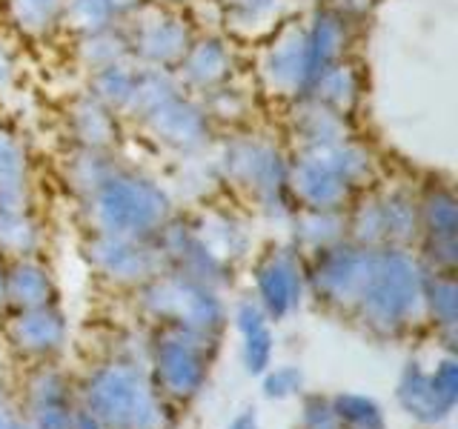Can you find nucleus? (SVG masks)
Returning <instances> with one entry per match:
<instances>
[{
  "label": "nucleus",
  "instance_id": "13",
  "mask_svg": "<svg viewBox=\"0 0 458 429\" xmlns=\"http://www.w3.org/2000/svg\"><path fill=\"white\" fill-rule=\"evenodd\" d=\"M235 69H238V57L233 43L224 35H195L192 46L186 49L181 57V63L172 69L181 83V89L186 95H207L212 89H221V86L235 80Z\"/></svg>",
  "mask_w": 458,
  "mask_h": 429
},
{
  "label": "nucleus",
  "instance_id": "18",
  "mask_svg": "<svg viewBox=\"0 0 458 429\" xmlns=\"http://www.w3.org/2000/svg\"><path fill=\"white\" fill-rule=\"evenodd\" d=\"M361 95H364V78L358 72L355 63H350L347 57L333 66H327L318 78H315L312 89L307 97L318 100L321 106L333 109L344 118H352V112L361 104Z\"/></svg>",
  "mask_w": 458,
  "mask_h": 429
},
{
  "label": "nucleus",
  "instance_id": "45",
  "mask_svg": "<svg viewBox=\"0 0 458 429\" xmlns=\"http://www.w3.org/2000/svg\"><path fill=\"white\" fill-rule=\"evenodd\" d=\"M226 429H258V418H255V409H247V412H241L238 418L229 424Z\"/></svg>",
  "mask_w": 458,
  "mask_h": 429
},
{
  "label": "nucleus",
  "instance_id": "31",
  "mask_svg": "<svg viewBox=\"0 0 458 429\" xmlns=\"http://www.w3.org/2000/svg\"><path fill=\"white\" fill-rule=\"evenodd\" d=\"M9 23L26 38L52 35L64 18V0H4Z\"/></svg>",
  "mask_w": 458,
  "mask_h": 429
},
{
  "label": "nucleus",
  "instance_id": "3",
  "mask_svg": "<svg viewBox=\"0 0 458 429\" xmlns=\"http://www.w3.org/2000/svg\"><path fill=\"white\" fill-rule=\"evenodd\" d=\"M86 412L106 429H164V407L157 404L143 372L129 364H109L86 383Z\"/></svg>",
  "mask_w": 458,
  "mask_h": 429
},
{
  "label": "nucleus",
  "instance_id": "22",
  "mask_svg": "<svg viewBox=\"0 0 458 429\" xmlns=\"http://www.w3.org/2000/svg\"><path fill=\"white\" fill-rule=\"evenodd\" d=\"M419 198L424 240H458V200L450 183L433 181Z\"/></svg>",
  "mask_w": 458,
  "mask_h": 429
},
{
  "label": "nucleus",
  "instance_id": "11",
  "mask_svg": "<svg viewBox=\"0 0 458 429\" xmlns=\"http://www.w3.org/2000/svg\"><path fill=\"white\" fill-rule=\"evenodd\" d=\"M86 257L104 278L114 283H149L161 275L164 255L149 240L121 238V235H100L95 232L86 243Z\"/></svg>",
  "mask_w": 458,
  "mask_h": 429
},
{
  "label": "nucleus",
  "instance_id": "46",
  "mask_svg": "<svg viewBox=\"0 0 458 429\" xmlns=\"http://www.w3.org/2000/svg\"><path fill=\"white\" fill-rule=\"evenodd\" d=\"M12 424H14L12 412H9V407L4 404V398H0V429H9Z\"/></svg>",
  "mask_w": 458,
  "mask_h": 429
},
{
  "label": "nucleus",
  "instance_id": "4",
  "mask_svg": "<svg viewBox=\"0 0 458 429\" xmlns=\"http://www.w3.org/2000/svg\"><path fill=\"white\" fill-rule=\"evenodd\" d=\"M215 157H218L221 181L247 192L264 209H284L290 204V189H286L290 157L276 140L261 135H235L221 143Z\"/></svg>",
  "mask_w": 458,
  "mask_h": 429
},
{
  "label": "nucleus",
  "instance_id": "28",
  "mask_svg": "<svg viewBox=\"0 0 458 429\" xmlns=\"http://www.w3.org/2000/svg\"><path fill=\"white\" fill-rule=\"evenodd\" d=\"M75 61L78 66L92 75V72H100L112 63H121V61H132V52H129V40L123 26H106L100 32L92 35H81L78 38V46H75Z\"/></svg>",
  "mask_w": 458,
  "mask_h": 429
},
{
  "label": "nucleus",
  "instance_id": "30",
  "mask_svg": "<svg viewBox=\"0 0 458 429\" xmlns=\"http://www.w3.org/2000/svg\"><path fill=\"white\" fill-rule=\"evenodd\" d=\"M135 78H138V63L135 61H121L112 63L100 72H92L89 75V95H95L100 104L109 106L114 114H121L129 106V97H132L135 89Z\"/></svg>",
  "mask_w": 458,
  "mask_h": 429
},
{
  "label": "nucleus",
  "instance_id": "44",
  "mask_svg": "<svg viewBox=\"0 0 458 429\" xmlns=\"http://www.w3.org/2000/svg\"><path fill=\"white\" fill-rule=\"evenodd\" d=\"M106 4L112 6L114 18H118V21H126L129 14H135L143 4H149V0H106Z\"/></svg>",
  "mask_w": 458,
  "mask_h": 429
},
{
  "label": "nucleus",
  "instance_id": "37",
  "mask_svg": "<svg viewBox=\"0 0 458 429\" xmlns=\"http://www.w3.org/2000/svg\"><path fill=\"white\" fill-rule=\"evenodd\" d=\"M333 409L341 424H350L355 429H384V412L367 395H338L333 400Z\"/></svg>",
  "mask_w": 458,
  "mask_h": 429
},
{
  "label": "nucleus",
  "instance_id": "12",
  "mask_svg": "<svg viewBox=\"0 0 458 429\" xmlns=\"http://www.w3.org/2000/svg\"><path fill=\"white\" fill-rule=\"evenodd\" d=\"M207 335L190 329L169 326L155 343V369L166 392L178 398H192L207 381Z\"/></svg>",
  "mask_w": 458,
  "mask_h": 429
},
{
  "label": "nucleus",
  "instance_id": "14",
  "mask_svg": "<svg viewBox=\"0 0 458 429\" xmlns=\"http://www.w3.org/2000/svg\"><path fill=\"white\" fill-rule=\"evenodd\" d=\"M255 290L258 304L267 312V318H284L301 300V264L293 249L269 252L255 266Z\"/></svg>",
  "mask_w": 458,
  "mask_h": 429
},
{
  "label": "nucleus",
  "instance_id": "39",
  "mask_svg": "<svg viewBox=\"0 0 458 429\" xmlns=\"http://www.w3.org/2000/svg\"><path fill=\"white\" fill-rule=\"evenodd\" d=\"M304 386V375L298 366H281L276 372H269L264 378V395L267 398H290Z\"/></svg>",
  "mask_w": 458,
  "mask_h": 429
},
{
  "label": "nucleus",
  "instance_id": "6",
  "mask_svg": "<svg viewBox=\"0 0 458 429\" xmlns=\"http://www.w3.org/2000/svg\"><path fill=\"white\" fill-rule=\"evenodd\" d=\"M315 78L318 72L312 63L304 18L290 14L267 35L264 49L258 55V80H261L264 92L293 104V100L310 95Z\"/></svg>",
  "mask_w": 458,
  "mask_h": 429
},
{
  "label": "nucleus",
  "instance_id": "1",
  "mask_svg": "<svg viewBox=\"0 0 458 429\" xmlns=\"http://www.w3.org/2000/svg\"><path fill=\"white\" fill-rule=\"evenodd\" d=\"M376 178V155L355 135L324 147L295 149L286 189L298 209H347L355 189Z\"/></svg>",
  "mask_w": 458,
  "mask_h": 429
},
{
  "label": "nucleus",
  "instance_id": "47",
  "mask_svg": "<svg viewBox=\"0 0 458 429\" xmlns=\"http://www.w3.org/2000/svg\"><path fill=\"white\" fill-rule=\"evenodd\" d=\"M155 4H164V6H183V4H192V0H155Z\"/></svg>",
  "mask_w": 458,
  "mask_h": 429
},
{
  "label": "nucleus",
  "instance_id": "26",
  "mask_svg": "<svg viewBox=\"0 0 458 429\" xmlns=\"http://www.w3.org/2000/svg\"><path fill=\"white\" fill-rule=\"evenodd\" d=\"M267 312L261 304H252V300H243L235 312V324L243 332V364H247L250 375H264L269 361H272V332L267 324Z\"/></svg>",
  "mask_w": 458,
  "mask_h": 429
},
{
  "label": "nucleus",
  "instance_id": "20",
  "mask_svg": "<svg viewBox=\"0 0 458 429\" xmlns=\"http://www.w3.org/2000/svg\"><path fill=\"white\" fill-rule=\"evenodd\" d=\"M14 341L18 347L35 355H47L61 349V343L66 338V321L64 315L49 307H38V309H21V318L12 326Z\"/></svg>",
  "mask_w": 458,
  "mask_h": 429
},
{
  "label": "nucleus",
  "instance_id": "19",
  "mask_svg": "<svg viewBox=\"0 0 458 429\" xmlns=\"http://www.w3.org/2000/svg\"><path fill=\"white\" fill-rule=\"evenodd\" d=\"M40 243V226L29 212V195L0 198V252L14 257H29Z\"/></svg>",
  "mask_w": 458,
  "mask_h": 429
},
{
  "label": "nucleus",
  "instance_id": "7",
  "mask_svg": "<svg viewBox=\"0 0 458 429\" xmlns=\"http://www.w3.org/2000/svg\"><path fill=\"white\" fill-rule=\"evenodd\" d=\"M143 304L169 326L190 329V332L207 338L224 326V304L215 290L181 275V272L152 278L143 290Z\"/></svg>",
  "mask_w": 458,
  "mask_h": 429
},
{
  "label": "nucleus",
  "instance_id": "49",
  "mask_svg": "<svg viewBox=\"0 0 458 429\" xmlns=\"http://www.w3.org/2000/svg\"><path fill=\"white\" fill-rule=\"evenodd\" d=\"M290 4H293V6H295V4H310V6H315L318 0H290Z\"/></svg>",
  "mask_w": 458,
  "mask_h": 429
},
{
  "label": "nucleus",
  "instance_id": "36",
  "mask_svg": "<svg viewBox=\"0 0 458 429\" xmlns=\"http://www.w3.org/2000/svg\"><path fill=\"white\" fill-rule=\"evenodd\" d=\"M421 300H427L429 312L433 318L453 329L455 318H458V290H455V281L450 278V272H433L429 278H424L421 286Z\"/></svg>",
  "mask_w": 458,
  "mask_h": 429
},
{
  "label": "nucleus",
  "instance_id": "35",
  "mask_svg": "<svg viewBox=\"0 0 458 429\" xmlns=\"http://www.w3.org/2000/svg\"><path fill=\"white\" fill-rule=\"evenodd\" d=\"M112 23H118V18H114L106 0H64L61 26L69 29L75 38L100 32V29H106Z\"/></svg>",
  "mask_w": 458,
  "mask_h": 429
},
{
  "label": "nucleus",
  "instance_id": "27",
  "mask_svg": "<svg viewBox=\"0 0 458 429\" xmlns=\"http://www.w3.org/2000/svg\"><path fill=\"white\" fill-rule=\"evenodd\" d=\"M293 226L301 247L321 252L347 240V209H295Z\"/></svg>",
  "mask_w": 458,
  "mask_h": 429
},
{
  "label": "nucleus",
  "instance_id": "50",
  "mask_svg": "<svg viewBox=\"0 0 458 429\" xmlns=\"http://www.w3.org/2000/svg\"><path fill=\"white\" fill-rule=\"evenodd\" d=\"M9 429H26V426H21V424H12Z\"/></svg>",
  "mask_w": 458,
  "mask_h": 429
},
{
  "label": "nucleus",
  "instance_id": "33",
  "mask_svg": "<svg viewBox=\"0 0 458 429\" xmlns=\"http://www.w3.org/2000/svg\"><path fill=\"white\" fill-rule=\"evenodd\" d=\"M347 238L350 243H358V247H367V249L386 247L378 195H364L355 204V209L347 212Z\"/></svg>",
  "mask_w": 458,
  "mask_h": 429
},
{
  "label": "nucleus",
  "instance_id": "25",
  "mask_svg": "<svg viewBox=\"0 0 458 429\" xmlns=\"http://www.w3.org/2000/svg\"><path fill=\"white\" fill-rule=\"evenodd\" d=\"M114 169H118V155L114 152L72 147L64 157V181L78 198H89Z\"/></svg>",
  "mask_w": 458,
  "mask_h": 429
},
{
  "label": "nucleus",
  "instance_id": "9",
  "mask_svg": "<svg viewBox=\"0 0 458 429\" xmlns=\"http://www.w3.org/2000/svg\"><path fill=\"white\" fill-rule=\"evenodd\" d=\"M138 126L147 132L152 143L178 157L207 149L215 138V126L207 118L200 100L186 92H178L166 104L152 109L147 118L138 121Z\"/></svg>",
  "mask_w": 458,
  "mask_h": 429
},
{
  "label": "nucleus",
  "instance_id": "10",
  "mask_svg": "<svg viewBox=\"0 0 458 429\" xmlns=\"http://www.w3.org/2000/svg\"><path fill=\"white\" fill-rule=\"evenodd\" d=\"M376 252L358 247V243L341 240L335 247H327L315 257L312 266V286L321 298L338 307H358L361 300L372 266H376Z\"/></svg>",
  "mask_w": 458,
  "mask_h": 429
},
{
  "label": "nucleus",
  "instance_id": "41",
  "mask_svg": "<svg viewBox=\"0 0 458 429\" xmlns=\"http://www.w3.org/2000/svg\"><path fill=\"white\" fill-rule=\"evenodd\" d=\"M429 378H433L438 395L447 400L450 407H455V400H458V364L447 358V361L438 364V369Z\"/></svg>",
  "mask_w": 458,
  "mask_h": 429
},
{
  "label": "nucleus",
  "instance_id": "29",
  "mask_svg": "<svg viewBox=\"0 0 458 429\" xmlns=\"http://www.w3.org/2000/svg\"><path fill=\"white\" fill-rule=\"evenodd\" d=\"M181 89V83L172 69H152V66H138V78H135V89L129 97V106L123 112V118L143 121L152 109L166 104L169 97H175Z\"/></svg>",
  "mask_w": 458,
  "mask_h": 429
},
{
  "label": "nucleus",
  "instance_id": "23",
  "mask_svg": "<svg viewBox=\"0 0 458 429\" xmlns=\"http://www.w3.org/2000/svg\"><path fill=\"white\" fill-rule=\"evenodd\" d=\"M398 404L421 424H438L453 412V407L438 395L433 378L421 372L419 364H410L398 381Z\"/></svg>",
  "mask_w": 458,
  "mask_h": 429
},
{
  "label": "nucleus",
  "instance_id": "34",
  "mask_svg": "<svg viewBox=\"0 0 458 429\" xmlns=\"http://www.w3.org/2000/svg\"><path fill=\"white\" fill-rule=\"evenodd\" d=\"M29 178V152L26 143L0 126V198L26 192Z\"/></svg>",
  "mask_w": 458,
  "mask_h": 429
},
{
  "label": "nucleus",
  "instance_id": "32",
  "mask_svg": "<svg viewBox=\"0 0 458 429\" xmlns=\"http://www.w3.org/2000/svg\"><path fill=\"white\" fill-rule=\"evenodd\" d=\"M200 106H204L207 118L212 121V126H241L250 121V114L255 109L252 97L241 89V86L226 83L221 89H212L207 95H200Z\"/></svg>",
  "mask_w": 458,
  "mask_h": 429
},
{
  "label": "nucleus",
  "instance_id": "24",
  "mask_svg": "<svg viewBox=\"0 0 458 429\" xmlns=\"http://www.w3.org/2000/svg\"><path fill=\"white\" fill-rule=\"evenodd\" d=\"M381 204V218H384V235H386V247H398L404 249L407 243L415 238H421V214H419V198L410 189H395L378 195Z\"/></svg>",
  "mask_w": 458,
  "mask_h": 429
},
{
  "label": "nucleus",
  "instance_id": "40",
  "mask_svg": "<svg viewBox=\"0 0 458 429\" xmlns=\"http://www.w3.org/2000/svg\"><path fill=\"white\" fill-rule=\"evenodd\" d=\"M304 426L307 429H341V421L333 409V404H327L324 398H307L304 404Z\"/></svg>",
  "mask_w": 458,
  "mask_h": 429
},
{
  "label": "nucleus",
  "instance_id": "21",
  "mask_svg": "<svg viewBox=\"0 0 458 429\" xmlns=\"http://www.w3.org/2000/svg\"><path fill=\"white\" fill-rule=\"evenodd\" d=\"M4 286H6V300H12L18 309L49 307L55 300V283L49 278V272L38 261H32V257H18L4 272Z\"/></svg>",
  "mask_w": 458,
  "mask_h": 429
},
{
  "label": "nucleus",
  "instance_id": "38",
  "mask_svg": "<svg viewBox=\"0 0 458 429\" xmlns=\"http://www.w3.org/2000/svg\"><path fill=\"white\" fill-rule=\"evenodd\" d=\"M32 404H35V412L66 409L69 407L66 383L57 378L55 372H43V375L32 383Z\"/></svg>",
  "mask_w": 458,
  "mask_h": 429
},
{
  "label": "nucleus",
  "instance_id": "8",
  "mask_svg": "<svg viewBox=\"0 0 458 429\" xmlns=\"http://www.w3.org/2000/svg\"><path fill=\"white\" fill-rule=\"evenodd\" d=\"M123 26L129 52L138 66H152V69H175L181 57L195 40V23L181 12H172L164 4H143L135 14H129Z\"/></svg>",
  "mask_w": 458,
  "mask_h": 429
},
{
  "label": "nucleus",
  "instance_id": "2",
  "mask_svg": "<svg viewBox=\"0 0 458 429\" xmlns=\"http://www.w3.org/2000/svg\"><path fill=\"white\" fill-rule=\"evenodd\" d=\"M83 204L92 229L100 235L152 240L172 218L166 186L123 164L89 198H83Z\"/></svg>",
  "mask_w": 458,
  "mask_h": 429
},
{
  "label": "nucleus",
  "instance_id": "16",
  "mask_svg": "<svg viewBox=\"0 0 458 429\" xmlns=\"http://www.w3.org/2000/svg\"><path fill=\"white\" fill-rule=\"evenodd\" d=\"M290 132L298 143V149L304 147H324V143H338L352 135L350 118L321 106L312 97H298L293 100V114H290Z\"/></svg>",
  "mask_w": 458,
  "mask_h": 429
},
{
  "label": "nucleus",
  "instance_id": "17",
  "mask_svg": "<svg viewBox=\"0 0 458 429\" xmlns=\"http://www.w3.org/2000/svg\"><path fill=\"white\" fill-rule=\"evenodd\" d=\"M224 32L233 38H267L281 21L293 14L290 0H221Z\"/></svg>",
  "mask_w": 458,
  "mask_h": 429
},
{
  "label": "nucleus",
  "instance_id": "15",
  "mask_svg": "<svg viewBox=\"0 0 458 429\" xmlns=\"http://www.w3.org/2000/svg\"><path fill=\"white\" fill-rule=\"evenodd\" d=\"M66 132L72 138V147L114 152L121 143V114L100 104L95 95L81 92L66 106Z\"/></svg>",
  "mask_w": 458,
  "mask_h": 429
},
{
  "label": "nucleus",
  "instance_id": "43",
  "mask_svg": "<svg viewBox=\"0 0 458 429\" xmlns=\"http://www.w3.org/2000/svg\"><path fill=\"white\" fill-rule=\"evenodd\" d=\"M18 83V61H14L12 49L0 40V95H9Z\"/></svg>",
  "mask_w": 458,
  "mask_h": 429
},
{
  "label": "nucleus",
  "instance_id": "5",
  "mask_svg": "<svg viewBox=\"0 0 458 429\" xmlns=\"http://www.w3.org/2000/svg\"><path fill=\"white\" fill-rule=\"evenodd\" d=\"M424 275L419 264L398 247H381L376 252L369 283L358 300L369 326L381 332H395L404 326L421 304Z\"/></svg>",
  "mask_w": 458,
  "mask_h": 429
},
{
  "label": "nucleus",
  "instance_id": "48",
  "mask_svg": "<svg viewBox=\"0 0 458 429\" xmlns=\"http://www.w3.org/2000/svg\"><path fill=\"white\" fill-rule=\"evenodd\" d=\"M6 304V286H4V269H0V307Z\"/></svg>",
  "mask_w": 458,
  "mask_h": 429
},
{
  "label": "nucleus",
  "instance_id": "42",
  "mask_svg": "<svg viewBox=\"0 0 458 429\" xmlns=\"http://www.w3.org/2000/svg\"><path fill=\"white\" fill-rule=\"evenodd\" d=\"M324 6H329L335 14H341L344 21L358 23L372 14V9L378 6V0H327Z\"/></svg>",
  "mask_w": 458,
  "mask_h": 429
}]
</instances>
